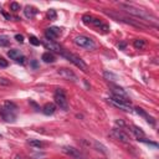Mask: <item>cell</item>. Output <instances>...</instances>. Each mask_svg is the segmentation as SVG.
<instances>
[{
	"label": "cell",
	"mask_w": 159,
	"mask_h": 159,
	"mask_svg": "<svg viewBox=\"0 0 159 159\" xmlns=\"http://www.w3.org/2000/svg\"><path fill=\"white\" fill-rule=\"evenodd\" d=\"M119 6H120L125 12H128V14L135 16V17H139L140 20H145V21H148V22H154V24H157V17H155L154 15H152L150 12H148L147 10H144V9H140V7H138V6H135V5H132V4H124V2H120Z\"/></svg>",
	"instance_id": "1"
},
{
	"label": "cell",
	"mask_w": 159,
	"mask_h": 159,
	"mask_svg": "<svg viewBox=\"0 0 159 159\" xmlns=\"http://www.w3.org/2000/svg\"><path fill=\"white\" fill-rule=\"evenodd\" d=\"M108 102L112 103L114 107L119 108V109H123V111H132L130 109V101L127 98V97H120V96H112L108 98Z\"/></svg>",
	"instance_id": "2"
},
{
	"label": "cell",
	"mask_w": 159,
	"mask_h": 159,
	"mask_svg": "<svg viewBox=\"0 0 159 159\" xmlns=\"http://www.w3.org/2000/svg\"><path fill=\"white\" fill-rule=\"evenodd\" d=\"M73 42H75L78 47H82V48H84V50H89V51L96 50V47H97V45L94 43V41H93L91 37L84 36V35L76 36L75 40H73Z\"/></svg>",
	"instance_id": "3"
},
{
	"label": "cell",
	"mask_w": 159,
	"mask_h": 159,
	"mask_svg": "<svg viewBox=\"0 0 159 159\" xmlns=\"http://www.w3.org/2000/svg\"><path fill=\"white\" fill-rule=\"evenodd\" d=\"M82 21H83V24H86V25H92V26H94L96 29H98V31L102 30L103 32H108V30H109L108 25H106L104 22H102L99 19L92 17V16H89V15H84V16L82 17Z\"/></svg>",
	"instance_id": "4"
},
{
	"label": "cell",
	"mask_w": 159,
	"mask_h": 159,
	"mask_svg": "<svg viewBox=\"0 0 159 159\" xmlns=\"http://www.w3.org/2000/svg\"><path fill=\"white\" fill-rule=\"evenodd\" d=\"M61 55L65 57V58H67L70 62H72L75 66H77L80 70H82V71H87V65L83 62V60L81 58V57H78V56H76V55H73V53H71V52H67V51H62L61 52Z\"/></svg>",
	"instance_id": "5"
},
{
	"label": "cell",
	"mask_w": 159,
	"mask_h": 159,
	"mask_svg": "<svg viewBox=\"0 0 159 159\" xmlns=\"http://www.w3.org/2000/svg\"><path fill=\"white\" fill-rule=\"evenodd\" d=\"M53 99H55V103H56L61 109H63V111H67V109H68V102H67V98H66V94H65L63 89L57 88L56 92H55Z\"/></svg>",
	"instance_id": "6"
},
{
	"label": "cell",
	"mask_w": 159,
	"mask_h": 159,
	"mask_svg": "<svg viewBox=\"0 0 159 159\" xmlns=\"http://www.w3.org/2000/svg\"><path fill=\"white\" fill-rule=\"evenodd\" d=\"M111 137H113L114 139H117V140H119V142H122V143H128V142L130 140V137H129L127 133H124L120 128H119V129H118V128L112 129Z\"/></svg>",
	"instance_id": "7"
},
{
	"label": "cell",
	"mask_w": 159,
	"mask_h": 159,
	"mask_svg": "<svg viewBox=\"0 0 159 159\" xmlns=\"http://www.w3.org/2000/svg\"><path fill=\"white\" fill-rule=\"evenodd\" d=\"M60 35H61V29L57 27V26L48 27V29H46V31H45V37H46L47 40H50V41L56 40Z\"/></svg>",
	"instance_id": "8"
},
{
	"label": "cell",
	"mask_w": 159,
	"mask_h": 159,
	"mask_svg": "<svg viewBox=\"0 0 159 159\" xmlns=\"http://www.w3.org/2000/svg\"><path fill=\"white\" fill-rule=\"evenodd\" d=\"M57 73L62 77V78H65V80H68V81H72V82H76L77 81V76L73 73V71H71L70 68H60L58 71H57Z\"/></svg>",
	"instance_id": "9"
},
{
	"label": "cell",
	"mask_w": 159,
	"mask_h": 159,
	"mask_svg": "<svg viewBox=\"0 0 159 159\" xmlns=\"http://www.w3.org/2000/svg\"><path fill=\"white\" fill-rule=\"evenodd\" d=\"M0 116H1V117H2V119H4V120H6V122H14V120H15V118H16L15 112H11V111L6 109L4 106H1V107H0Z\"/></svg>",
	"instance_id": "10"
},
{
	"label": "cell",
	"mask_w": 159,
	"mask_h": 159,
	"mask_svg": "<svg viewBox=\"0 0 159 159\" xmlns=\"http://www.w3.org/2000/svg\"><path fill=\"white\" fill-rule=\"evenodd\" d=\"M62 152L66 153V154H68V155H71V157H73L75 159H81L82 158L81 152L78 149L73 148V147H63L62 148Z\"/></svg>",
	"instance_id": "11"
},
{
	"label": "cell",
	"mask_w": 159,
	"mask_h": 159,
	"mask_svg": "<svg viewBox=\"0 0 159 159\" xmlns=\"http://www.w3.org/2000/svg\"><path fill=\"white\" fill-rule=\"evenodd\" d=\"M43 45H45L46 48H50L51 51H55V52H57V53H61V52L63 51L58 43H56V42H53V41H50V40H46V41L43 42Z\"/></svg>",
	"instance_id": "12"
},
{
	"label": "cell",
	"mask_w": 159,
	"mask_h": 159,
	"mask_svg": "<svg viewBox=\"0 0 159 159\" xmlns=\"http://www.w3.org/2000/svg\"><path fill=\"white\" fill-rule=\"evenodd\" d=\"M135 112H137V113H138L139 116L144 117V118L147 119V122H148V123H150L152 125H154V124H155V120H154V118H153V117H150V116H149V114H148V113H147L145 111H143L142 108L137 107V108H135Z\"/></svg>",
	"instance_id": "13"
},
{
	"label": "cell",
	"mask_w": 159,
	"mask_h": 159,
	"mask_svg": "<svg viewBox=\"0 0 159 159\" xmlns=\"http://www.w3.org/2000/svg\"><path fill=\"white\" fill-rule=\"evenodd\" d=\"M56 111V104L55 103H46L42 108V112L46 114V116H50V114H53Z\"/></svg>",
	"instance_id": "14"
},
{
	"label": "cell",
	"mask_w": 159,
	"mask_h": 159,
	"mask_svg": "<svg viewBox=\"0 0 159 159\" xmlns=\"http://www.w3.org/2000/svg\"><path fill=\"white\" fill-rule=\"evenodd\" d=\"M111 89L112 92L114 93V96H120V97H127V92L122 88V87H118V86H114V84H111Z\"/></svg>",
	"instance_id": "15"
},
{
	"label": "cell",
	"mask_w": 159,
	"mask_h": 159,
	"mask_svg": "<svg viewBox=\"0 0 159 159\" xmlns=\"http://www.w3.org/2000/svg\"><path fill=\"white\" fill-rule=\"evenodd\" d=\"M24 14H25V16H26L27 19H32V17H35V15L37 14V10H36L35 7H32V6H26L25 10H24Z\"/></svg>",
	"instance_id": "16"
},
{
	"label": "cell",
	"mask_w": 159,
	"mask_h": 159,
	"mask_svg": "<svg viewBox=\"0 0 159 159\" xmlns=\"http://www.w3.org/2000/svg\"><path fill=\"white\" fill-rule=\"evenodd\" d=\"M130 130H132V133L137 137L138 140L142 139V138H144V132L142 130V128H139V127H137V125H132V127H130Z\"/></svg>",
	"instance_id": "17"
},
{
	"label": "cell",
	"mask_w": 159,
	"mask_h": 159,
	"mask_svg": "<svg viewBox=\"0 0 159 159\" xmlns=\"http://www.w3.org/2000/svg\"><path fill=\"white\" fill-rule=\"evenodd\" d=\"M42 61L43 62H46V63H52V62H55L56 61V57H55V55L53 53H51V52H45L43 55H42Z\"/></svg>",
	"instance_id": "18"
},
{
	"label": "cell",
	"mask_w": 159,
	"mask_h": 159,
	"mask_svg": "<svg viewBox=\"0 0 159 159\" xmlns=\"http://www.w3.org/2000/svg\"><path fill=\"white\" fill-rule=\"evenodd\" d=\"M7 55H9V57L11 58V60H19L22 55H21V52H20V50H16V48H12V50H10L9 52H7Z\"/></svg>",
	"instance_id": "19"
},
{
	"label": "cell",
	"mask_w": 159,
	"mask_h": 159,
	"mask_svg": "<svg viewBox=\"0 0 159 159\" xmlns=\"http://www.w3.org/2000/svg\"><path fill=\"white\" fill-rule=\"evenodd\" d=\"M133 46H134L135 48H138V50H143V48H145L147 43H145V41H144L143 39H135V40L133 41Z\"/></svg>",
	"instance_id": "20"
},
{
	"label": "cell",
	"mask_w": 159,
	"mask_h": 159,
	"mask_svg": "<svg viewBox=\"0 0 159 159\" xmlns=\"http://www.w3.org/2000/svg\"><path fill=\"white\" fill-rule=\"evenodd\" d=\"M103 76H104V78L108 80V81H117V80H119L118 76H116V75H113L112 72H108V71H104V72H103Z\"/></svg>",
	"instance_id": "21"
},
{
	"label": "cell",
	"mask_w": 159,
	"mask_h": 159,
	"mask_svg": "<svg viewBox=\"0 0 159 159\" xmlns=\"http://www.w3.org/2000/svg\"><path fill=\"white\" fill-rule=\"evenodd\" d=\"M29 144L31 147H35V148H42L45 145L41 140H36V139H29Z\"/></svg>",
	"instance_id": "22"
},
{
	"label": "cell",
	"mask_w": 159,
	"mask_h": 159,
	"mask_svg": "<svg viewBox=\"0 0 159 159\" xmlns=\"http://www.w3.org/2000/svg\"><path fill=\"white\" fill-rule=\"evenodd\" d=\"M4 107H5L6 109L11 111V112H16V106H15L12 102H5V103H4Z\"/></svg>",
	"instance_id": "23"
},
{
	"label": "cell",
	"mask_w": 159,
	"mask_h": 159,
	"mask_svg": "<svg viewBox=\"0 0 159 159\" xmlns=\"http://www.w3.org/2000/svg\"><path fill=\"white\" fill-rule=\"evenodd\" d=\"M9 37L6 35H0V46H6L9 43Z\"/></svg>",
	"instance_id": "24"
},
{
	"label": "cell",
	"mask_w": 159,
	"mask_h": 159,
	"mask_svg": "<svg viewBox=\"0 0 159 159\" xmlns=\"http://www.w3.org/2000/svg\"><path fill=\"white\" fill-rule=\"evenodd\" d=\"M56 16H57V14H56V11H55L53 9H50V10L47 11V17H48L50 20H55Z\"/></svg>",
	"instance_id": "25"
},
{
	"label": "cell",
	"mask_w": 159,
	"mask_h": 159,
	"mask_svg": "<svg viewBox=\"0 0 159 159\" xmlns=\"http://www.w3.org/2000/svg\"><path fill=\"white\" fill-rule=\"evenodd\" d=\"M30 43H32L34 46H39V45H41V41L37 39V37H35V36H30Z\"/></svg>",
	"instance_id": "26"
},
{
	"label": "cell",
	"mask_w": 159,
	"mask_h": 159,
	"mask_svg": "<svg viewBox=\"0 0 159 159\" xmlns=\"http://www.w3.org/2000/svg\"><path fill=\"white\" fill-rule=\"evenodd\" d=\"M10 9H11L12 11H19V10L21 9V6H20V4H19V2L12 1V2L10 4Z\"/></svg>",
	"instance_id": "27"
},
{
	"label": "cell",
	"mask_w": 159,
	"mask_h": 159,
	"mask_svg": "<svg viewBox=\"0 0 159 159\" xmlns=\"http://www.w3.org/2000/svg\"><path fill=\"white\" fill-rule=\"evenodd\" d=\"M7 61L5 60V58H2V57H0V67H7Z\"/></svg>",
	"instance_id": "28"
},
{
	"label": "cell",
	"mask_w": 159,
	"mask_h": 159,
	"mask_svg": "<svg viewBox=\"0 0 159 159\" xmlns=\"http://www.w3.org/2000/svg\"><path fill=\"white\" fill-rule=\"evenodd\" d=\"M15 40L17 41V42H24V36L22 35H20V34H17V35H15Z\"/></svg>",
	"instance_id": "29"
},
{
	"label": "cell",
	"mask_w": 159,
	"mask_h": 159,
	"mask_svg": "<svg viewBox=\"0 0 159 159\" xmlns=\"http://www.w3.org/2000/svg\"><path fill=\"white\" fill-rule=\"evenodd\" d=\"M0 84H5V86H7V84H10V81L9 80H6V78H0Z\"/></svg>",
	"instance_id": "30"
},
{
	"label": "cell",
	"mask_w": 159,
	"mask_h": 159,
	"mask_svg": "<svg viewBox=\"0 0 159 159\" xmlns=\"http://www.w3.org/2000/svg\"><path fill=\"white\" fill-rule=\"evenodd\" d=\"M125 46H127V43H125V42H119V43H118V47H119V50H123V48H125Z\"/></svg>",
	"instance_id": "31"
},
{
	"label": "cell",
	"mask_w": 159,
	"mask_h": 159,
	"mask_svg": "<svg viewBox=\"0 0 159 159\" xmlns=\"http://www.w3.org/2000/svg\"><path fill=\"white\" fill-rule=\"evenodd\" d=\"M25 60H26L25 56H21L19 60H16V62H19V63H25Z\"/></svg>",
	"instance_id": "32"
},
{
	"label": "cell",
	"mask_w": 159,
	"mask_h": 159,
	"mask_svg": "<svg viewBox=\"0 0 159 159\" xmlns=\"http://www.w3.org/2000/svg\"><path fill=\"white\" fill-rule=\"evenodd\" d=\"M31 65H32V67H34V68H36V67H37V62H36L35 60H34V61H31Z\"/></svg>",
	"instance_id": "33"
},
{
	"label": "cell",
	"mask_w": 159,
	"mask_h": 159,
	"mask_svg": "<svg viewBox=\"0 0 159 159\" xmlns=\"http://www.w3.org/2000/svg\"><path fill=\"white\" fill-rule=\"evenodd\" d=\"M15 159H20V158H19V157H16V158H15Z\"/></svg>",
	"instance_id": "34"
}]
</instances>
